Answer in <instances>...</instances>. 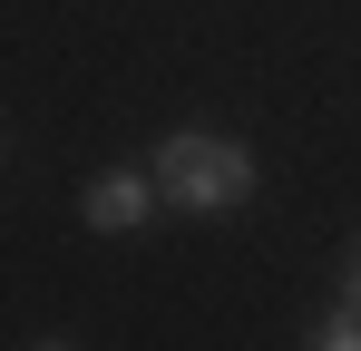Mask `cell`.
I'll use <instances>...</instances> for the list:
<instances>
[{"instance_id":"4","label":"cell","mask_w":361,"mask_h":351,"mask_svg":"<svg viewBox=\"0 0 361 351\" xmlns=\"http://www.w3.org/2000/svg\"><path fill=\"white\" fill-rule=\"evenodd\" d=\"M352 302H361V244H352Z\"/></svg>"},{"instance_id":"3","label":"cell","mask_w":361,"mask_h":351,"mask_svg":"<svg viewBox=\"0 0 361 351\" xmlns=\"http://www.w3.org/2000/svg\"><path fill=\"white\" fill-rule=\"evenodd\" d=\"M312 351H361V302L332 312V322H312Z\"/></svg>"},{"instance_id":"1","label":"cell","mask_w":361,"mask_h":351,"mask_svg":"<svg viewBox=\"0 0 361 351\" xmlns=\"http://www.w3.org/2000/svg\"><path fill=\"white\" fill-rule=\"evenodd\" d=\"M147 176H157V195H166V205H195V215H225V205L254 195V156H244L235 137H195V127L166 137Z\"/></svg>"},{"instance_id":"2","label":"cell","mask_w":361,"mask_h":351,"mask_svg":"<svg viewBox=\"0 0 361 351\" xmlns=\"http://www.w3.org/2000/svg\"><path fill=\"white\" fill-rule=\"evenodd\" d=\"M147 205H157V176H147V166H108L98 185H88V195H78V215H88L98 234H127V225H147Z\"/></svg>"},{"instance_id":"5","label":"cell","mask_w":361,"mask_h":351,"mask_svg":"<svg viewBox=\"0 0 361 351\" xmlns=\"http://www.w3.org/2000/svg\"><path fill=\"white\" fill-rule=\"evenodd\" d=\"M39 351H68V342H39Z\"/></svg>"}]
</instances>
